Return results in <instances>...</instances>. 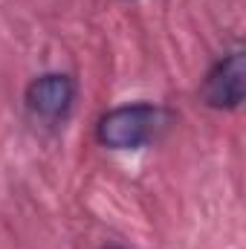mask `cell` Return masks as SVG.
<instances>
[{
	"instance_id": "cell-1",
	"label": "cell",
	"mask_w": 246,
	"mask_h": 249,
	"mask_svg": "<svg viewBox=\"0 0 246 249\" xmlns=\"http://www.w3.org/2000/svg\"><path fill=\"white\" fill-rule=\"evenodd\" d=\"M162 124V110L154 105H124L110 110L99 122V139L107 148L127 151V148H142L157 136Z\"/></svg>"
},
{
	"instance_id": "cell-2",
	"label": "cell",
	"mask_w": 246,
	"mask_h": 249,
	"mask_svg": "<svg viewBox=\"0 0 246 249\" xmlns=\"http://www.w3.org/2000/svg\"><path fill=\"white\" fill-rule=\"evenodd\" d=\"M244 53H232L217 64L203 87V96L211 107H238L244 102Z\"/></svg>"
},
{
	"instance_id": "cell-3",
	"label": "cell",
	"mask_w": 246,
	"mask_h": 249,
	"mask_svg": "<svg viewBox=\"0 0 246 249\" xmlns=\"http://www.w3.org/2000/svg\"><path fill=\"white\" fill-rule=\"evenodd\" d=\"M75 87L67 75H41L26 90V105L41 119H61L72 107Z\"/></svg>"
},
{
	"instance_id": "cell-4",
	"label": "cell",
	"mask_w": 246,
	"mask_h": 249,
	"mask_svg": "<svg viewBox=\"0 0 246 249\" xmlns=\"http://www.w3.org/2000/svg\"><path fill=\"white\" fill-rule=\"evenodd\" d=\"M110 249H122V247H110Z\"/></svg>"
}]
</instances>
